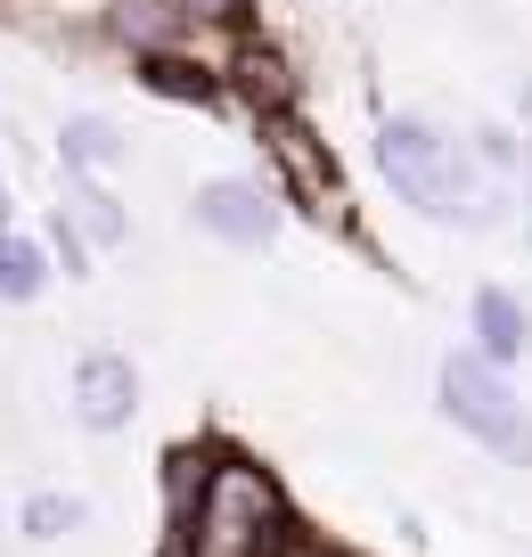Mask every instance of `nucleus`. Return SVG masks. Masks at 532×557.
<instances>
[{"label":"nucleus","instance_id":"nucleus-1","mask_svg":"<svg viewBox=\"0 0 532 557\" xmlns=\"http://www.w3.org/2000/svg\"><path fill=\"white\" fill-rule=\"evenodd\" d=\"M378 164H385V181H394V189L410 197L418 213H434V222L467 213V197H475V173H467L459 139H443L434 123L394 115V123L378 132Z\"/></svg>","mask_w":532,"mask_h":557},{"label":"nucleus","instance_id":"nucleus-2","mask_svg":"<svg viewBox=\"0 0 532 557\" xmlns=\"http://www.w3.org/2000/svg\"><path fill=\"white\" fill-rule=\"evenodd\" d=\"M197 549L206 557H271L279 549V492L262 468H213L197 492Z\"/></svg>","mask_w":532,"mask_h":557},{"label":"nucleus","instance_id":"nucleus-3","mask_svg":"<svg viewBox=\"0 0 532 557\" xmlns=\"http://www.w3.org/2000/svg\"><path fill=\"white\" fill-rule=\"evenodd\" d=\"M443 410L459 418L475 443H492L499 459L532 468V418H524V401L508 394V377H499L492 361H475V352H450V361H443Z\"/></svg>","mask_w":532,"mask_h":557},{"label":"nucleus","instance_id":"nucleus-4","mask_svg":"<svg viewBox=\"0 0 532 557\" xmlns=\"http://www.w3.org/2000/svg\"><path fill=\"white\" fill-rule=\"evenodd\" d=\"M74 410H83V426H123V418L139 410V377L123 352H90L83 369H74Z\"/></svg>","mask_w":532,"mask_h":557},{"label":"nucleus","instance_id":"nucleus-5","mask_svg":"<svg viewBox=\"0 0 532 557\" xmlns=\"http://www.w3.org/2000/svg\"><path fill=\"white\" fill-rule=\"evenodd\" d=\"M197 222H206L213 238H230V246H262L279 230V213L262 206V189H246V181H206V189H197Z\"/></svg>","mask_w":532,"mask_h":557},{"label":"nucleus","instance_id":"nucleus-6","mask_svg":"<svg viewBox=\"0 0 532 557\" xmlns=\"http://www.w3.org/2000/svg\"><path fill=\"white\" fill-rule=\"evenodd\" d=\"M271 148H279V164H287V181H295V197H304V213H320V222H327V213H336V173L320 164L311 132L287 115V107L271 115Z\"/></svg>","mask_w":532,"mask_h":557},{"label":"nucleus","instance_id":"nucleus-7","mask_svg":"<svg viewBox=\"0 0 532 557\" xmlns=\"http://www.w3.org/2000/svg\"><path fill=\"white\" fill-rule=\"evenodd\" d=\"M475 336H483V352H492V361H516V352L532 345V320H524V304H516V296L483 287V296H475Z\"/></svg>","mask_w":532,"mask_h":557},{"label":"nucleus","instance_id":"nucleus-8","mask_svg":"<svg viewBox=\"0 0 532 557\" xmlns=\"http://www.w3.org/2000/svg\"><path fill=\"white\" fill-rule=\"evenodd\" d=\"M58 139H66V164H74V173H107V164L123 157L115 123H99V115H74V123H66Z\"/></svg>","mask_w":532,"mask_h":557},{"label":"nucleus","instance_id":"nucleus-9","mask_svg":"<svg viewBox=\"0 0 532 557\" xmlns=\"http://www.w3.org/2000/svg\"><path fill=\"white\" fill-rule=\"evenodd\" d=\"M238 90L262 107V115H279V107L295 99V83H287V66H279L271 50H238Z\"/></svg>","mask_w":532,"mask_h":557},{"label":"nucleus","instance_id":"nucleus-10","mask_svg":"<svg viewBox=\"0 0 532 557\" xmlns=\"http://www.w3.org/2000/svg\"><path fill=\"white\" fill-rule=\"evenodd\" d=\"M74 222H83L90 230V238H99V246H123V213H115V197H107L99 189V181H74Z\"/></svg>","mask_w":532,"mask_h":557},{"label":"nucleus","instance_id":"nucleus-11","mask_svg":"<svg viewBox=\"0 0 532 557\" xmlns=\"http://www.w3.org/2000/svg\"><path fill=\"white\" fill-rule=\"evenodd\" d=\"M34 287H41V255H34L25 238H0V296H9V304H25Z\"/></svg>","mask_w":532,"mask_h":557},{"label":"nucleus","instance_id":"nucleus-12","mask_svg":"<svg viewBox=\"0 0 532 557\" xmlns=\"http://www.w3.org/2000/svg\"><path fill=\"white\" fill-rule=\"evenodd\" d=\"M83 524V500H66V492H41V500H25V533L34 541H58Z\"/></svg>","mask_w":532,"mask_h":557},{"label":"nucleus","instance_id":"nucleus-13","mask_svg":"<svg viewBox=\"0 0 532 557\" xmlns=\"http://www.w3.org/2000/svg\"><path fill=\"white\" fill-rule=\"evenodd\" d=\"M148 83L164 90V99H197V107H213V83L197 66H181V58H148Z\"/></svg>","mask_w":532,"mask_h":557},{"label":"nucleus","instance_id":"nucleus-14","mask_svg":"<svg viewBox=\"0 0 532 557\" xmlns=\"http://www.w3.org/2000/svg\"><path fill=\"white\" fill-rule=\"evenodd\" d=\"M189 17H206V25H230V17H246V0H181Z\"/></svg>","mask_w":532,"mask_h":557},{"label":"nucleus","instance_id":"nucleus-15","mask_svg":"<svg viewBox=\"0 0 532 557\" xmlns=\"http://www.w3.org/2000/svg\"><path fill=\"white\" fill-rule=\"evenodd\" d=\"M0 213H9V189H0Z\"/></svg>","mask_w":532,"mask_h":557},{"label":"nucleus","instance_id":"nucleus-16","mask_svg":"<svg viewBox=\"0 0 532 557\" xmlns=\"http://www.w3.org/2000/svg\"><path fill=\"white\" fill-rule=\"evenodd\" d=\"M524 173H532V157H524Z\"/></svg>","mask_w":532,"mask_h":557}]
</instances>
